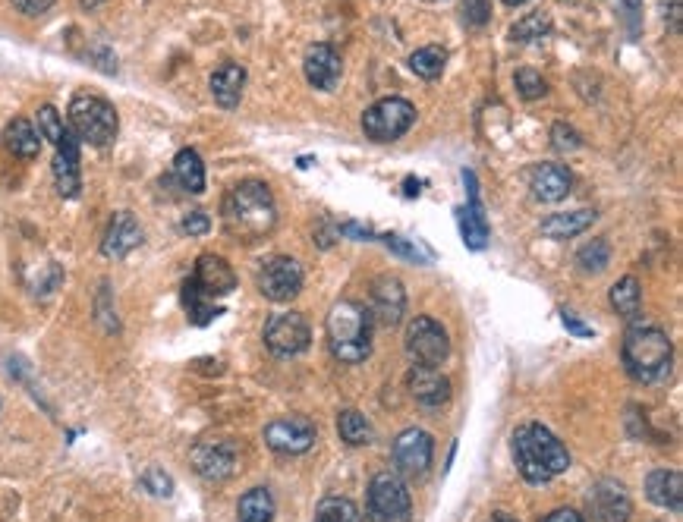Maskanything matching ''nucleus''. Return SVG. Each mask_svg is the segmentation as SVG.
<instances>
[{
	"mask_svg": "<svg viewBox=\"0 0 683 522\" xmlns=\"http://www.w3.org/2000/svg\"><path fill=\"white\" fill-rule=\"evenodd\" d=\"M221 214H224V227L230 236L246 239V243L262 239L277 224L274 192L262 180H243L224 195Z\"/></svg>",
	"mask_w": 683,
	"mask_h": 522,
	"instance_id": "1",
	"label": "nucleus"
},
{
	"mask_svg": "<svg viewBox=\"0 0 683 522\" xmlns=\"http://www.w3.org/2000/svg\"><path fill=\"white\" fill-rule=\"evenodd\" d=\"M514 460L526 482L545 485L554 475L567 472L570 453L561 444V438H554L545 425L529 422V425L517 428V434H514Z\"/></svg>",
	"mask_w": 683,
	"mask_h": 522,
	"instance_id": "2",
	"label": "nucleus"
},
{
	"mask_svg": "<svg viewBox=\"0 0 683 522\" xmlns=\"http://www.w3.org/2000/svg\"><path fill=\"white\" fill-rule=\"evenodd\" d=\"M624 368L639 384H661L671 375L674 346L671 337L655 324H633L624 334Z\"/></svg>",
	"mask_w": 683,
	"mask_h": 522,
	"instance_id": "3",
	"label": "nucleus"
},
{
	"mask_svg": "<svg viewBox=\"0 0 683 522\" xmlns=\"http://www.w3.org/2000/svg\"><path fill=\"white\" fill-rule=\"evenodd\" d=\"M325 334H328V350L337 362L356 365V362H366L372 353L369 309L353 299L334 302V309L328 312V321H325Z\"/></svg>",
	"mask_w": 683,
	"mask_h": 522,
	"instance_id": "4",
	"label": "nucleus"
},
{
	"mask_svg": "<svg viewBox=\"0 0 683 522\" xmlns=\"http://www.w3.org/2000/svg\"><path fill=\"white\" fill-rule=\"evenodd\" d=\"M117 129H120V120L108 98L82 92L70 101V133L79 142L92 148H108L117 139Z\"/></svg>",
	"mask_w": 683,
	"mask_h": 522,
	"instance_id": "5",
	"label": "nucleus"
},
{
	"mask_svg": "<svg viewBox=\"0 0 683 522\" xmlns=\"http://www.w3.org/2000/svg\"><path fill=\"white\" fill-rule=\"evenodd\" d=\"M366 516L372 522H410L413 497L400 475H394V472L372 475L369 494H366Z\"/></svg>",
	"mask_w": 683,
	"mask_h": 522,
	"instance_id": "6",
	"label": "nucleus"
},
{
	"mask_svg": "<svg viewBox=\"0 0 683 522\" xmlns=\"http://www.w3.org/2000/svg\"><path fill=\"white\" fill-rule=\"evenodd\" d=\"M416 123V107L400 98H381L375 101L366 114H362V133H366L372 142H397L407 129Z\"/></svg>",
	"mask_w": 683,
	"mask_h": 522,
	"instance_id": "7",
	"label": "nucleus"
},
{
	"mask_svg": "<svg viewBox=\"0 0 683 522\" xmlns=\"http://www.w3.org/2000/svg\"><path fill=\"white\" fill-rule=\"evenodd\" d=\"M407 353L416 365H429L438 368L447 356H451V337H447L444 324L429 318V315H416L407 328Z\"/></svg>",
	"mask_w": 683,
	"mask_h": 522,
	"instance_id": "8",
	"label": "nucleus"
},
{
	"mask_svg": "<svg viewBox=\"0 0 683 522\" xmlns=\"http://www.w3.org/2000/svg\"><path fill=\"white\" fill-rule=\"evenodd\" d=\"M309 340H312L309 321L300 312H277L265 324V346L281 359L306 353Z\"/></svg>",
	"mask_w": 683,
	"mask_h": 522,
	"instance_id": "9",
	"label": "nucleus"
},
{
	"mask_svg": "<svg viewBox=\"0 0 683 522\" xmlns=\"http://www.w3.org/2000/svg\"><path fill=\"white\" fill-rule=\"evenodd\" d=\"M303 265L290 255H274L259 268V290L271 302H290L303 290Z\"/></svg>",
	"mask_w": 683,
	"mask_h": 522,
	"instance_id": "10",
	"label": "nucleus"
},
{
	"mask_svg": "<svg viewBox=\"0 0 683 522\" xmlns=\"http://www.w3.org/2000/svg\"><path fill=\"white\" fill-rule=\"evenodd\" d=\"M432 456H435V441L429 431L422 428H407L397 434L394 441V466L403 472V475H425L432 469Z\"/></svg>",
	"mask_w": 683,
	"mask_h": 522,
	"instance_id": "11",
	"label": "nucleus"
},
{
	"mask_svg": "<svg viewBox=\"0 0 683 522\" xmlns=\"http://www.w3.org/2000/svg\"><path fill=\"white\" fill-rule=\"evenodd\" d=\"M192 469H196L205 482H227L237 472V447L227 441H202L189 453Z\"/></svg>",
	"mask_w": 683,
	"mask_h": 522,
	"instance_id": "12",
	"label": "nucleus"
},
{
	"mask_svg": "<svg viewBox=\"0 0 683 522\" xmlns=\"http://www.w3.org/2000/svg\"><path fill=\"white\" fill-rule=\"evenodd\" d=\"M79 139L70 133V126H67V133H63V139L54 145V183H57V192L63 195V199H76V195L82 192V155H79Z\"/></svg>",
	"mask_w": 683,
	"mask_h": 522,
	"instance_id": "13",
	"label": "nucleus"
},
{
	"mask_svg": "<svg viewBox=\"0 0 683 522\" xmlns=\"http://www.w3.org/2000/svg\"><path fill=\"white\" fill-rule=\"evenodd\" d=\"M403 312H407V290L397 277H378L372 287V306H369V318L378 324V328H397L403 321Z\"/></svg>",
	"mask_w": 683,
	"mask_h": 522,
	"instance_id": "14",
	"label": "nucleus"
},
{
	"mask_svg": "<svg viewBox=\"0 0 683 522\" xmlns=\"http://www.w3.org/2000/svg\"><path fill=\"white\" fill-rule=\"evenodd\" d=\"M315 438L318 431L309 419H277L265 428V444L274 453H287V456L312 450Z\"/></svg>",
	"mask_w": 683,
	"mask_h": 522,
	"instance_id": "15",
	"label": "nucleus"
},
{
	"mask_svg": "<svg viewBox=\"0 0 683 522\" xmlns=\"http://www.w3.org/2000/svg\"><path fill=\"white\" fill-rule=\"evenodd\" d=\"M589 507L599 522H630V516H633L630 494L621 482H614V478H599V482H595V488L589 491Z\"/></svg>",
	"mask_w": 683,
	"mask_h": 522,
	"instance_id": "16",
	"label": "nucleus"
},
{
	"mask_svg": "<svg viewBox=\"0 0 683 522\" xmlns=\"http://www.w3.org/2000/svg\"><path fill=\"white\" fill-rule=\"evenodd\" d=\"M463 183H466V192H469V205H463V208L457 211V217H460V233H463L466 249L482 252L485 243H488V221H485V211H482V202H479L476 173H473V170H463Z\"/></svg>",
	"mask_w": 683,
	"mask_h": 522,
	"instance_id": "17",
	"label": "nucleus"
},
{
	"mask_svg": "<svg viewBox=\"0 0 683 522\" xmlns=\"http://www.w3.org/2000/svg\"><path fill=\"white\" fill-rule=\"evenodd\" d=\"M142 227L130 211H117L108 224V233L101 239V255L108 258H126L133 249L142 246Z\"/></svg>",
	"mask_w": 683,
	"mask_h": 522,
	"instance_id": "18",
	"label": "nucleus"
},
{
	"mask_svg": "<svg viewBox=\"0 0 683 522\" xmlns=\"http://www.w3.org/2000/svg\"><path fill=\"white\" fill-rule=\"evenodd\" d=\"M407 387H410V397L425 409H438L451 400V381L438 368H429V365H416L407 378Z\"/></svg>",
	"mask_w": 683,
	"mask_h": 522,
	"instance_id": "19",
	"label": "nucleus"
},
{
	"mask_svg": "<svg viewBox=\"0 0 683 522\" xmlns=\"http://www.w3.org/2000/svg\"><path fill=\"white\" fill-rule=\"evenodd\" d=\"M303 73H306L309 85H315V89H322V92H331L340 82L344 63H340V54L331 45H312L303 57Z\"/></svg>",
	"mask_w": 683,
	"mask_h": 522,
	"instance_id": "20",
	"label": "nucleus"
},
{
	"mask_svg": "<svg viewBox=\"0 0 683 522\" xmlns=\"http://www.w3.org/2000/svg\"><path fill=\"white\" fill-rule=\"evenodd\" d=\"M192 280H196L199 290L205 296H211V299L227 296V293H233V287H237V274H233V268L227 265L221 255H211V252L199 255Z\"/></svg>",
	"mask_w": 683,
	"mask_h": 522,
	"instance_id": "21",
	"label": "nucleus"
},
{
	"mask_svg": "<svg viewBox=\"0 0 683 522\" xmlns=\"http://www.w3.org/2000/svg\"><path fill=\"white\" fill-rule=\"evenodd\" d=\"M529 186H532V195H536L539 202L558 205V202H564L567 195H570L573 177H570V170L561 167V164H539L536 170H532Z\"/></svg>",
	"mask_w": 683,
	"mask_h": 522,
	"instance_id": "22",
	"label": "nucleus"
},
{
	"mask_svg": "<svg viewBox=\"0 0 683 522\" xmlns=\"http://www.w3.org/2000/svg\"><path fill=\"white\" fill-rule=\"evenodd\" d=\"M211 95H215V101L224 107V111H237L240 101H243V92H246V70L240 67V63H221V67L211 73Z\"/></svg>",
	"mask_w": 683,
	"mask_h": 522,
	"instance_id": "23",
	"label": "nucleus"
},
{
	"mask_svg": "<svg viewBox=\"0 0 683 522\" xmlns=\"http://www.w3.org/2000/svg\"><path fill=\"white\" fill-rule=\"evenodd\" d=\"M646 497L652 504L665 507L671 513H680L683 507V478L677 469H655L646 478Z\"/></svg>",
	"mask_w": 683,
	"mask_h": 522,
	"instance_id": "24",
	"label": "nucleus"
},
{
	"mask_svg": "<svg viewBox=\"0 0 683 522\" xmlns=\"http://www.w3.org/2000/svg\"><path fill=\"white\" fill-rule=\"evenodd\" d=\"M4 145L13 151L16 158H23V161H32L38 158V151H41V133H38V126L26 117H16L7 123L4 129Z\"/></svg>",
	"mask_w": 683,
	"mask_h": 522,
	"instance_id": "25",
	"label": "nucleus"
},
{
	"mask_svg": "<svg viewBox=\"0 0 683 522\" xmlns=\"http://www.w3.org/2000/svg\"><path fill=\"white\" fill-rule=\"evenodd\" d=\"M595 224V211L589 208H576V211H561V214H551L542 221V236L548 239H570V236H580L583 230H589Z\"/></svg>",
	"mask_w": 683,
	"mask_h": 522,
	"instance_id": "26",
	"label": "nucleus"
},
{
	"mask_svg": "<svg viewBox=\"0 0 683 522\" xmlns=\"http://www.w3.org/2000/svg\"><path fill=\"white\" fill-rule=\"evenodd\" d=\"M174 177L183 186V192H192V195L205 192V164H202L196 148L177 151V158H174Z\"/></svg>",
	"mask_w": 683,
	"mask_h": 522,
	"instance_id": "27",
	"label": "nucleus"
},
{
	"mask_svg": "<svg viewBox=\"0 0 683 522\" xmlns=\"http://www.w3.org/2000/svg\"><path fill=\"white\" fill-rule=\"evenodd\" d=\"M240 522H274V497L265 485L249 488L237 504Z\"/></svg>",
	"mask_w": 683,
	"mask_h": 522,
	"instance_id": "28",
	"label": "nucleus"
},
{
	"mask_svg": "<svg viewBox=\"0 0 683 522\" xmlns=\"http://www.w3.org/2000/svg\"><path fill=\"white\" fill-rule=\"evenodd\" d=\"M180 296H183V306H186V315H189L192 324H208V321H215L221 315V306H215V299L205 296L192 277L183 284Z\"/></svg>",
	"mask_w": 683,
	"mask_h": 522,
	"instance_id": "29",
	"label": "nucleus"
},
{
	"mask_svg": "<svg viewBox=\"0 0 683 522\" xmlns=\"http://www.w3.org/2000/svg\"><path fill=\"white\" fill-rule=\"evenodd\" d=\"M337 434L350 447H366V444L375 441L372 422L362 416V412H356V409H344V412H340V416H337Z\"/></svg>",
	"mask_w": 683,
	"mask_h": 522,
	"instance_id": "30",
	"label": "nucleus"
},
{
	"mask_svg": "<svg viewBox=\"0 0 683 522\" xmlns=\"http://www.w3.org/2000/svg\"><path fill=\"white\" fill-rule=\"evenodd\" d=\"M611 309L624 318H636L639 309H643V287H639V280L633 274L621 277L611 287Z\"/></svg>",
	"mask_w": 683,
	"mask_h": 522,
	"instance_id": "31",
	"label": "nucleus"
},
{
	"mask_svg": "<svg viewBox=\"0 0 683 522\" xmlns=\"http://www.w3.org/2000/svg\"><path fill=\"white\" fill-rule=\"evenodd\" d=\"M447 67V51L438 48V45H425L419 51L410 54V70L419 76V79H438Z\"/></svg>",
	"mask_w": 683,
	"mask_h": 522,
	"instance_id": "32",
	"label": "nucleus"
},
{
	"mask_svg": "<svg viewBox=\"0 0 683 522\" xmlns=\"http://www.w3.org/2000/svg\"><path fill=\"white\" fill-rule=\"evenodd\" d=\"M315 522H362V513L350 497H325L315 510Z\"/></svg>",
	"mask_w": 683,
	"mask_h": 522,
	"instance_id": "33",
	"label": "nucleus"
},
{
	"mask_svg": "<svg viewBox=\"0 0 683 522\" xmlns=\"http://www.w3.org/2000/svg\"><path fill=\"white\" fill-rule=\"evenodd\" d=\"M608 261H611V246L605 239H592V243H586L580 252H576V265H580V271H586V274H602L608 268Z\"/></svg>",
	"mask_w": 683,
	"mask_h": 522,
	"instance_id": "34",
	"label": "nucleus"
},
{
	"mask_svg": "<svg viewBox=\"0 0 683 522\" xmlns=\"http://www.w3.org/2000/svg\"><path fill=\"white\" fill-rule=\"evenodd\" d=\"M545 35H551V19L545 13H529L520 23L510 26V38L514 41H539Z\"/></svg>",
	"mask_w": 683,
	"mask_h": 522,
	"instance_id": "35",
	"label": "nucleus"
},
{
	"mask_svg": "<svg viewBox=\"0 0 683 522\" xmlns=\"http://www.w3.org/2000/svg\"><path fill=\"white\" fill-rule=\"evenodd\" d=\"M384 246H388L394 255H400V258H407V261H422V265H429L432 261V252L429 249H422L419 243H410V239H403V236H397V233H384V236H378Z\"/></svg>",
	"mask_w": 683,
	"mask_h": 522,
	"instance_id": "36",
	"label": "nucleus"
},
{
	"mask_svg": "<svg viewBox=\"0 0 683 522\" xmlns=\"http://www.w3.org/2000/svg\"><path fill=\"white\" fill-rule=\"evenodd\" d=\"M514 85H517L520 98H526V101H539V98L548 95V82L536 70H517L514 73Z\"/></svg>",
	"mask_w": 683,
	"mask_h": 522,
	"instance_id": "37",
	"label": "nucleus"
},
{
	"mask_svg": "<svg viewBox=\"0 0 683 522\" xmlns=\"http://www.w3.org/2000/svg\"><path fill=\"white\" fill-rule=\"evenodd\" d=\"M38 133L45 136L51 145H57L63 139V133H67V126H63V120H60L54 104H41L38 107Z\"/></svg>",
	"mask_w": 683,
	"mask_h": 522,
	"instance_id": "38",
	"label": "nucleus"
},
{
	"mask_svg": "<svg viewBox=\"0 0 683 522\" xmlns=\"http://www.w3.org/2000/svg\"><path fill=\"white\" fill-rule=\"evenodd\" d=\"M583 145L580 133L570 126V123H554L551 126V148L554 151H561V155H567V151H576Z\"/></svg>",
	"mask_w": 683,
	"mask_h": 522,
	"instance_id": "39",
	"label": "nucleus"
},
{
	"mask_svg": "<svg viewBox=\"0 0 683 522\" xmlns=\"http://www.w3.org/2000/svg\"><path fill=\"white\" fill-rule=\"evenodd\" d=\"M142 488L148 491V494H155V497H170L174 494V478H170L164 469H148L145 475H142Z\"/></svg>",
	"mask_w": 683,
	"mask_h": 522,
	"instance_id": "40",
	"label": "nucleus"
},
{
	"mask_svg": "<svg viewBox=\"0 0 683 522\" xmlns=\"http://www.w3.org/2000/svg\"><path fill=\"white\" fill-rule=\"evenodd\" d=\"M463 19L469 26L482 29L488 19H492V4H488V0H463Z\"/></svg>",
	"mask_w": 683,
	"mask_h": 522,
	"instance_id": "41",
	"label": "nucleus"
},
{
	"mask_svg": "<svg viewBox=\"0 0 683 522\" xmlns=\"http://www.w3.org/2000/svg\"><path fill=\"white\" fill-rule=\"evenodd\" d=\"M180 230L186 233V236H205L208 230H211V217L202 211V208H192L183 221H180Z\"/></svg>",
	"mask_w": 683,
	"mask_h": 522,
	"instance_id": "42",
	"label": "nucleus"
},
{
	"mask_svg": "<svg viewBox=\"0 0 683 522\" xmlns=\"http://www.w3.org/2000/svg\"><path fill=\"white\" fill-rule=\"evenodd\" d=\"M13 7L23 16H41L54 7V0H13Z\"/></svg>",
	"mask_w": 683,
	"mask_h": 522,
	"instance_id": "43",
	"label": "nucleus"
},
{
	"mask_svg": "<svg viewBox=\"0 0 683 522\" xmlns=\"http://www.w3.org/2000/svg\"><path fill=\"white\" fill-rule=\"evenodd\" d=\"M665 19H668L671 32L680 35V29H683V4L680 0H665Z\"/></svg>",
	"mask_w": 683,
	"mask_h": 522,
	"instance_id": "44",
	"label": "nucleus"
},
{
	"mask_svg": "<svg viewBox=\"0 0 683 522\" xmlns=\"http://www.w3.org/2000/svg\"><path fill=\"white\" fill-rule=\"evenodd\" d=\"M561 321H564V328H567L570 334H576V337H583V340H586V337H592V328H586V324H583L580 318H576L573 312H567V309H564Z\"/></svg>",
	"mask_w": 683,
	"mask_h": 522,
	"instance_id": "45",
	"label": "nucleus"
},
{
	"mask_svg": "<svg viewBox=\"0 0 683 522\" xmlns=\"http://www.w3.org/2000/svg\"><path fill=\"white\" fill-rule=\"evenodd\" d=\"M542 522H583V516L570 507H561V510H551Z\"/></svg>",
	"mask_w": 683,
	"mask_h": 522,
	"instance_id": "46",
	"label": "nucleus"
},
{
	"mask_svg": "<svg viewBox=\"0 0 683 522\" xmlns=\"http://www.w3.org/2000/svg\"><path fill=\"white\" fill-rule=\"evenodd\" d=\"M403 186H407V189H403V195H407V199H413V195H419V192H422V183H419L416 177H410V180L403 183Z\"/></svg>",
	"mask_w": 683,
	"mask_h": 522,
	"instance_id": "47",
	"label": "nucleus"
},
{
	"mask_svg": "<svg viewBox=\"0 0 683 522\" xmlns=\"http://www.w3.org/2000/svg\"><path fill=\"white\" fill-rule=\"evenodd\" d=\"M624 7H627V13H630V16H636V13H639V7H643V0H624Z\"/></svg>",
	"mask_w": 683,
	"mask_h": 522,
	"instance_id": "48",
	"label": "nucleus"
},
{
	"mask_svg": "<svg viewBox=\"0 0 683 522\" xmlns=\"http://www.w3.org/2000/svg\"><path fill=\"white\" fill-rule=\"evenodd\" d=\"M101 4H104V0H79V7H82V10H98Z\"/></svg>",
	"mask_w": 683,
	"mask_h": 522,
	"instance_id": "49",
	"label": "nucleus"
},
{
	"mask_svg": "<svg viewBox=\"0 0 683 522\" xmlns=\"http://www.w3.org/2000/svg\"><path fill=\"white\" fill-rule=\"evenodd\" d=\"M495 522H517V519H514V516H507V513H498Z\"/></svg>",
	"mask_w": 683,
	"mask_h": 522,
	"instance_id": "50",
	"label": "nucleus"
},
{
	"mask_svg": "<svg viewBox=\"0 0 683 522\" xmlns=\"http://www.w3.org/2000/svg\"><path fill=\"white\" fill-rule=\"evenodd\" d=\"M507 7H523V4H529V0H504Z\"/></svg>",
	"mask_w": 683,
	"mask_h": 522,
	"instance_id": "51",
	"label": "nucleus"
}]
</instances>
